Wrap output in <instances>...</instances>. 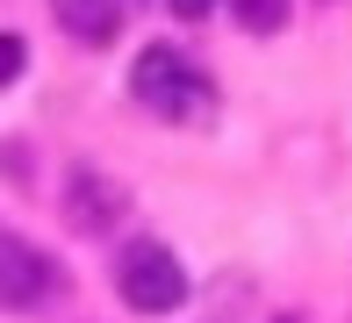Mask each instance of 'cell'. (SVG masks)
<instances>
[{
	"instance_id": "cell-1",
	"label": "cell",
	"mask_w": 352,
	"mask_h": 323,
	"mask_svg": "<svg viewBox=\"0 0 352 323\" xmlns=\"http://www.w3.org/2000/svg\"><path fill=\"white\" fill-rule=\"evenodd\" d=\"M130 93L151 115H166V122H195V115H209V79L195 72V58L187 51H173V43H144L137 65H130Z\"/></svg>"
},
{
	"instance_id": "cell-2",
	"label": "cell",
	"mask_w": 352,
	"mask_h": 323,
	"mask_svg": "<svg viewBox=\"0 0 352 323\" xmlns=\"http://www.w3.org/2000/svg\"><path fill=\"white\" fill-rule=\"evenodd\" d=\"M116 295L130 302L137 316H173L187 302V266L173 258V245L158 237H130L116 258Z\"/></svg>"
},
{
	"instance_id": "cell-3",
	"label": "cell",
	"mask_w": 352,
	"mask_h": 323,
	"mask_svg": "<svg viewBox=\"0 0 352 323\" xmlns=\"http://www.w3.org/2000/svg\"><path fill=\"white\" fill-rule=\"evenodd\" d=\"M65 266H58L43 245H29L22 230H8L0 237V295H8V309L14 316H36V309H51V302H65Z\"/></svg>"
},
{
	"instance_id": "cell-4",
	"label": "cell",
	"mask_w": 352,
	"mask_h": 323,
	"mask_svg": "<svg viewBox=\"0 0 352 323\" xmlns=\"http://www.w3.org/2000/svg\"><path fill=\"white\" fill-rule=\"evenodd\" d=\"M122 208H130V194H122L116 180H101L94 166L72 172V187H65V223H72V230H108Z\"/></svg>"
},
{
	"instance_id": "cell-5",
	"label": "cell",
	"mask_w": 352,
	"mask_h": 323,
	"mask_svg": "<svg viewBox=\"0 0 352 323\" xmlns=\"http://www.w3.org/2000/svg\"><path fill=\"white\" fill-rule=\"evenodd\" d=\"M58 14H65V36L79 43H116V29H122L116 0H58Z\"/></svg>"
},
{
	"instance_id": "cell-6",
	"label": "cell",
	"mask_w": 352,
	"mask_h": 323,
	"mask_svg": "<svg viewBox=\"0 0 352 323\" xmlns=\"http://www.w3.org/2000/svg\"><path fill=\"white\" fill-rule=\"evenodd\" d=\"M237 8V22L252 29V36H274V29H287V8L295 0H230Z\"/></svg>"
},
{
	"instance_id": "cell-7",
	"label": "cell",
	"mask_w": 352,
	"mask_h": 323,
	"mask_svg": "<svg viewBox=\"0 0 352 323\" xmlns=\"http://www.w3.org/2000/svg\"><path fill=\"white\" fill-rule=\"evenodd\" d=\"M22 65H29V43L14 36V29H8V36H0V79L14 87V79H22Z\"/></svg>"
},
{
	"instance_id": "cell-8",
	"label": "cell",
	"mask_w": 352,
	"mask_h": 323,
	"mask_svg": "<svg viewBox=\"0 0 352 323\" xmlns=\"http://www.w3.org/2000/svg\"><path fill=\"white\" fill-rule=\"evenodd\" d=\"M173 8H180V14H209L216 0H173Z\"/></svg>"
}]
</instances>
